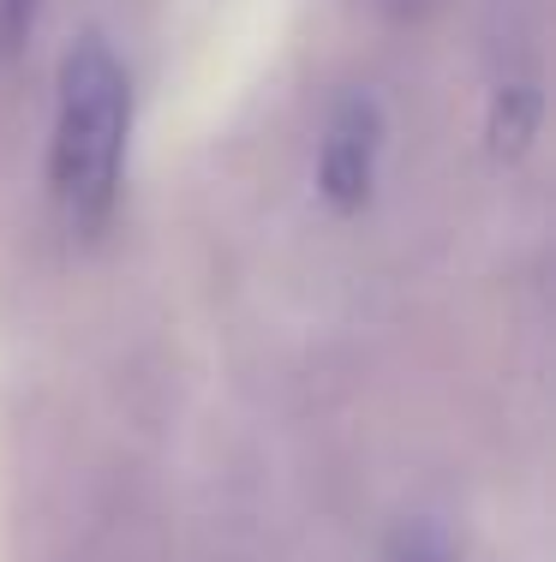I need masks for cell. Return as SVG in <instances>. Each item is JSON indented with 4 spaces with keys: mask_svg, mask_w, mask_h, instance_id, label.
I'll return each mask as SVG.
<instances>
[{
    "mask_svg": "<svg viewBox=\"0 0 556 562\" xmlns=\"http://www.w3.org/2000/svg\"><path fill=\"white\" fill-rule=\"evenodd\" d=\"M36 12H43V0H0V55H19Z\"/></svg>",
    "mask_w": 556,
    "mask_h": 562,
    "instance_id": "5",
    "label": "cell"
},
{
    "mask_svg": "<svg viewBox=\"0 0 556 562\" xmlns=\"http://www.w3.org/2000/svg\"><path fill=\"white\" fill-rule=\"evenodd\" d=\"M538 132V90L533 85H502L491 97V120H485V138L497 156H521Z\"/></svg>",
    "mask_w": 556,
    "mask_h": 562,
    "instance_id": "3",
    "label": "cell"
},
{
    "mask_svg": "<svg viewBox=\"0 0 556 562\" xmlns=\"http://www.w3.org/2000/svg\"><path fill=\"white\" fill-rule=\"evenodd\" d=\"M132 150V72L102 31L72 36L55 72L48 120V198L72 239H102L121 210Z\"/></svg>",
    "mask_w": 556,
    "mask_h": 562,
    "instance_id": "1",
    "label": "cell"
},
{
    "mask_svg": "<svg viewBox=\"0 0 556 562\" xmlns=\"http://www.w3.org/2000/svg\"><path fill=\"white\" fill-rule=\"evenodd\" d=\"M383 562H455V551H449V532L419 515V520H401V532L389 539Z\"/></svg>",
    "mask_w": 556,
    "mask_h": 562,
    "instance_id": "4",
    "label": "cell"
},
{
    "mask_svg": "<svg viewBox=\"0 0 556 562\" xmlns=\"http://www.w3.org/2000/svg\"><path fill=\"white\" fill-rule=\"evenodd\" d=\"M383 144H389L383 102L365 97V90L336 97V109L324 120V138H317V198L336 216H360L371 204L377 168H383Z\"/></svg>",
    "mask_w": 556,
    "mask_h": 562,
    "instance_id": "2",
    "label": "cell"
}]
</instances>
